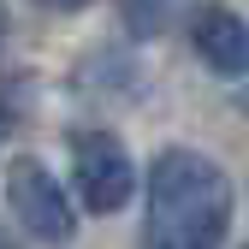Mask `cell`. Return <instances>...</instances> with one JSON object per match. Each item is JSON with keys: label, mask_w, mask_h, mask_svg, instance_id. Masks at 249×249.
I'll return each mask as SVG.
<instances>
[{"label": "cell", "mask_w": 249, "mask_h": 249, "mask_svg": "<svg viewBox=\"0 0 249 249\" xmlns=\"http://www.w3.org/2000/svg\"><path fill=\"white\" fill-rule=\"evenodd\" d=\"M71 178H77V196L89 213H119L137 190L131 148L107 131H77L71 137Z\"/></svg>", "instance_id": "7a4b0ae2"}, {"label": "cell", "mask_w": 249, "mask_h": 249, "mask_svg": "<svg viewBox=\"0 0 249 249\" xmlns=\"http://www.w3.org/2000/svg\"><path fill=\"white\" fill-rule=\"evenodd\" d=\"M0 42H6V12H0Z\"/></svg>", "instance_id": "9c48e42d"}, {"label": "cell", "mask_w": 249, "mask_h": 249, "mask_svg": "<svg viewBox=\"0 0 249 249\" xmlns=\"http://www.w3.org/2000/svg\"><path fill=\"white\" fill-rule=\"evenodd\" d=\"M42 6H53V12H77V6H89V0H42Z\"/></svg>", "instance_id": "8992f818"}, {"label": "cell", "mask_w": 249, "mask_h": 249, "mask_svg": "<svg viewBox=\"0 0 249 249\" xmlns=\"http://www.w3.org/2000/svg\"><path fill=\"white\" fill-rule=\"evenodd\" d=\"M190 48L213 77H243L249 71V24L231 6H196L190 18Z\"/></svg>", "instance_id": "277c9868"}, {"label": "cell", "mask_w": 249, "mask_h": 249, "mask_svg": "<svg viewBox=\"0 0 249 249\" xmlns=\"http://www.w3.org/2000/svg\"><path fill=\"white\" fill-rule=\"evenodd\" d=\"M0 249H18V243H12V237H6V231H0Z\"/></svg>", "instance_id": "ba28073f"}, {"label": "cell", "mask_w": 249, "mask_h": 249, "mask_svg": "<svg viewBox=\"0 0 249 249\" xmlns=\"http://www.w3.org/2000/svg\"><path fill=\"white\" fill-rule=\"evenodd\" d=\"M166 6L172 0H124V30H131V36H154V30L166 24Z\"/></svg>", "instance_id": "5b68a950"}, {"label": "cell", "mask_w": 249, "mask_h": 249, "mask_svg": "<svg viewBox=\"0 0 249 249\" xmlns=\"http://www.w3.org/2000/svg\"><path fill=\"white\" fill-rule=\"evenodd\" d=\"M6 202H12L18 226L36 237V243H48V249L71 243V231H77L71 202H66V190L53 184V172H48L42 160H30V154H24V160L6 166Z\"/></svg>", "instance_id": "3957f363"}, {"label": "cell", "mask_w": 249, "mask_h": 249, "mask_svg": "<svg viewBox=\"0 0 249 249\" xmlns=\"http://www.w3.org/2000/svg\"><path fill=\"white\" fill-rule=\"evenodd\" d=\"M6 131H12V119H6V101H0V137H6Z\"/></svg>", "instance_id": "52a82bcc"}, {"label": "cell", "mask_w": 249, "mask_h": 249, "mask_svg": "<svg viewBox=\"0 0 249 249\" xmlns=\"http://www.w3.org/2000/svg\"><path fill=\"white\" fill-rule=\"evenodd\" d=\"M231 231V178L196 148H160L148 166L142 249H220Z\"/></svg>", "instance_id": "6da1fadb"}]
</instances>
